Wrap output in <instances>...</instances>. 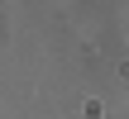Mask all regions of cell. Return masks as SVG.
<instances>
[]
</instances>
